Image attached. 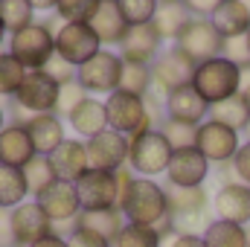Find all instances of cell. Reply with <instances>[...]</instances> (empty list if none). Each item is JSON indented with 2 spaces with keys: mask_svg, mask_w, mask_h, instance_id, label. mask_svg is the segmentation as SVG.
I'll use <instances>...</instances> for the list:
<instances>
[{
  "mask_svg": "<svg viewBox=\"0 0 250 247\" xmlns=\"http://www.w3.org/2000/svg\"><path fill=\"white\" fill-rule=\"evenodd\" d=\"M120 209L128 224L163 227L169 218V192L154 178H137L128 166L120 169Z\"/></svg>",
  "mask_w": 250,
  "mask_h": 247,
  "instance_id": "1",
  "label": "cell"
},
{
  "mask_svg": "<svg viewBox=\"0 0 250 247\" xmlns=\"http://www.w3.org/2000/svg\"><path fill=\"white\" fill-rule=\"evenodd\" d=\"M224 38L215 32V26H212V21L209 18H192L187 23V29L181 32V38L175 41V47L189 56L195 64H204L209 62V59H218V56H224Z\"/></svg>",
  "mask_w": 250,
  "mask_h": 247,
  "instance_id": "10",
  "label": "cell"
},
{
  "mask_svg": "<svg viewBox=\"0 0 250 247\" xmlns=\"http://www.w3.org/2000/svg\"><path fill=\"white\" fill-rule=\"evenodd\" d=\"M192 87L204 96L207 105H218L224 99H233L242 90V67L236 62H230L227 56L209 59V62L195 67Z\"/></svg>",
  "mask_w": 250,
  "mask_h": 247,
  "instance_id": "3",
  "label": "cell"
},
{
  "mask_svg": "<svg viewBox=\"0 0 250 247\" xmlns=\"http://www.w3.org/2000/svg\"><path fill=\"white\" fill-rule=\"evenodd\" d=\"M123 62H137V64H154L157 56L163 53V38L154 29V23H140V26H128L125 38L117 47Z\"/></svg>",
  "mask_w": 250,
  "mask_h": 247,
  "instance_id": "17",
  "label": "cell"
},
{
  "mask_svg": "<svg viewBox=\"0 0 250 247\" xmlns=\"http://www.w3.org/2000/svg\"><path fill=\"white\" fill-rule=\"evenodd\" d=\"M169 192V230L172 233H195L204 236V230L209 227V192L204 186L195 189H178V186H166Z\"/></svg>",
  "mask_w": 250,
  "mask_h": 247,
  "instance_id": "2",
  "label": "cell"
},
{
  "mask_svg": "<svg viewBox=\"0 0 250 247\" xmlns=\"http://www.w3.org/2000/svg\"><path fill=\"white\" fill-rule=\"evenodd\" d=\"M76 195L82 209H111L120 206V172H102V169H87L76 181Z\"/></svg>",
  "mask_w": 250,
  "mask_h": 247,
  "instance_id": "9",
  "label": "cell"
},
{
  "mask_svg": "<svg viewBox=\"0 0 250 247\" xmlns=\"http://www.w3.org/2000/svg\"><path fill=\"white\" fill-rule=\"evenodd\" d=\"M212 212L221 221L230 224H248L250 221V186L239 181H227L218 186V192L212 195Z\"/></svg>",
  "mask_w": 250,
  "mask_h": 247,
  "instance_id": "20",
  "label": "cell"
},
{
  "mask_svg": "<svg viewBox=\"0 0 250 247\" xmlns=\"http://www.w3.org/2000/svg\"><path fill=\"white\" fill-rule=\"evenodd\" d=\"M0 21L6 26V32H18L29 23H35V9L29 6V0H0Z\"/></svg>",
  "mask_w": 250,
  "mask_h": 247,
  "instance_id": "35",
  "label": "cell"
},
{
  "mask_svg": "<svg viewBox=\"0 0 250 247\" xmlns=\"http://www.w3.org/2000/svg\"><path fill=\"white\" fill-rule=\"evenodd\" d=\"M245 137H248V143H250V123L245 125Z\"/></svg>",
  "mask_w": 250,
  "mask_h": 247,
  "instance_id": "53",
  "label": "cell"
},
{
  "mask_svg": "<svg viewBox=\"0 0 250 247\" xmlns=\"http://www.w3.org/2000/svg\"><path fill=\"white\" fill-rule=\"evenodd\" d=\"M204 242H207V247H248L250 233L242 224H230V221L212 218L209 227L204 230Z\"/></svg>",
  "mask_w": 250,
  "mask_h": 247,
  "instance_id": "29",
  "label": "cell"
},
{
  "mask_svg": "<svg viewBox=\"0 0 250 247\" xmlns=\"http://www.w3.org/2000/svg\"><path fill=\"white\" fill-rule=\"evenodd\" d=\"M230 169H233V175H236L239 184L250 186V143H242V145H239V151H236Z\"/></svg>",
  "mask_w": 250,
  "mask_h": 247,
  "instance_id": "43",
  "label": "cell"
},
{
  "mask_svg": "<svg viewBox=\"0 0 250 247\" xmlns=\"http://www.w3.org/2000/svg\"><path fill=\"white\" fill-rule=\"evenodd\" d=\"M56 29L59 26H53L47 21H35V23L12 32L6 47L26 70H41L56 56Z\"/></svg>",
  "mask_w": 250,
  "mask_h": 247,
  "instance_id": "5",
  "label": "cell"
},
{
  "mask_svg": "<svg viewBox=\"0 0 250 247\" xmlns=\"http://www.w3.org/2000/svg\"><path fill=\"white\" fill-rule=\"evenodd\" d=\"M12 233H15V245L18 247H29L38 239L56 233V227L35 201H23L21 206L12 209Z\"/></svg>",
  "mask_w": 250,
  "mask_h": 247,
  "instance_id": "18",
  "label": "cell"
},
{
  "mask_svg": "<svg viewBox=\"0 0 250 247\" xmlns=\"http://www.w3.org/2000/svg\"><path fill=\"white\" fill-rule=\"evenodd\" d=\"M29 186L21 169L12 166H0V209H15L26 201Z\"/></svg>",
  "mask_w": 250,
  "mask_h": 247,
  "instance_id": "30",
  "label": "cell"
},
{
  "mask_svg": "<svg viewBox=\"0 0 250 247\" xmlns=\"http://www.w3.org/2000/svg\"><path fill=\"white\" fill-rule=\"evenodd\" d=\"M105 111H108V128L120 131L125 137H137V134L154 128L148 111H146V99L143 96L114 90V93L105 96Z\"/></svg>",
  "mask_w": 250,
  "mask_h": 247,
  "instance_id": "7",
  "label": "cell"
},
{
  "mask_svg": "<svg viewBox=\"0 0 250 247\" xmlns=\"http://www.w3.org/2000/svg\"><path fill=\"white\" fill-rule=\"evenodd\" d=\"M207 178H209V160H207L195 145L172 151V160H169V169H166L169 186L195 189V186H204Z\"/></svg>",
  "mask_w": 250,
  "mask_h": 247,
  "instance_id": "16",
  "label": "cell"
},
{
  "mask_svg": "<svg viewBox=\"0 0 250 247\" xmlns=\"http://www.w3.org/2000/svg\"><path fill=\"white\" fill-rule=\"evenodd\" d=\"M0 247H18L12 233V209H0Z\"/></svg>",
  "mask_w": 250,
  "mask_h": 247,
  "instance_id": "46",
  "label": "cell"
},
{
  "mask_svg": "<svg viewBox=\"0 0 250 247\" xmlns=\"http://www.w3.org/2000/svg\"><path fill=\"white\" fill-rule=\"evenodd\" d=\"M160 3H169V0H160Z\"/></svg>",
  "mask_w": 250,
  "mask_h": 247,
  "instance_id": "55",
  "label": "cell"
},
{
  "mask_svg": "<svg viewBox=\"0 0 250 247\" xmlns=\"http://www.w3.org/2000/svg\"><path fill=\"white\" fill-rule=\"evenodd\" d=\"M6 38H9V32H6V26H3V21H0V47L6 44Z\"/></svg>",
  "mask_w": 250,
  "mask_h": 247,
  "instance_id": "51",
  "label": "cell"
},
{
  "mask_svg": "<svg viewBox=\"0 0 250 247\" xmlns=\"http://www.w3.org/2000/svg\"><path fill=\"white\" fill-rule=\"evenodd\" d=\"M114 247H163V233L146 224H125Z\"/></svg>",
  "mask_w": 250,
  "mask_h": 247,
  "instance_id": "34",
  "label": "cell"
},
{
  "mask_svg": "<svg viewBox=\"0 0 250 247\" xmlns=\"http://www.w3.org/2000/svg\"><path fill=\"white\" fill-rule=\"evenodd\" d=\"M35 204L44 209V215L53 221V227L59 224H73L82 212V204H79V195H76V186L67 184V181H56L47 189H41L35 195Z\"/></svg>",
  "mask_w": 250,
  "mask_h": 247,
  "instance_id": "15",
  "label": "cell"
},
{
  "mask_svg": "<svg viewBox=\"0 0 250 247\" xmlns=\"http://www.w3.org/2000/svg\"><path fill=\"white\" fill-rule=\"evenodd\" d=\"M163 105H166V120L192 125V128H198L201 123H207V117H209V105L204 102V96H201L192 84L166 93V96H163Z\"/></svg>",
  "mask_w": 250,
  "mask_h": 247,
  "instance_id": "19",
  "label": "cell"
},
{
  "mask_svg": "<svg viewBox=\"0 0 250 247\" xmlns=\"http://www.w3.org/2000/svg\"><path fill=\"white\" fill-rule=\"evenodd\" d=\"M87 93L82 90V84L79 82H70V84H62V90H59V105H56V117H62L67 120L70 114H73V108L84 99Z\"/></svg>",
  "mask_w": 250,
  "mask_h": 247,
  "instance_id": "40",
  "label": "cell"
},
{
  "mask_svg": "<svg viewBox=\"0 0 250 247\" xmlns=\"http://www.w3.org/2000/svg\"><path fill=\"white\" fill-rule=\"evenodd\" d=\"M90 29L96 32V38L108 50V47H120V41H123L125 32H128V23H125V18H123V12H120L117 3H105L102 0L99 9H96V15L90 18Z\"/></svg>",
  "mask_w": 250,
  "mask_h": 247,
  "instance_id": "27",
  "label": "cell"
},
{
  "mask_svg": "<svg viewBox=\"0 0 250 247\" xmlns=\"http://www.w3.org/2000/svg\"><path fill=\"white\" fill-rule=\"evenodd\" d=\"M239 96L245 99V108H248V114H250V82L245 84V87H242V90H239Z\"/></svg>",
  "mask_w": 250,
  "mask_h": 247,
  "instance_id": "49",
  "label": "cell"
},
{
  "mask_svg": "<svg viewBox=\"0 0 250 247\" xmlns=\"http://www.w3.org/2000/svg\"><path fill=\"white\" fill-rule=\"evenodd\" d=\"M207 120H215V123L227 125V128H233V131L242 134L245 125L250 123V114H248V108H245V99L233 96V99H224L218 105H209V117Z\"/></svg>",
  "mask_w": 250,
  "mask_h": 247,
  "instance_id": "31",
  "label": "cell"
},
{
  "mask_svg": "<svg viewBox=\"0 0 250 247\" xmlns=\"http://www.w3.org/2000/svg\"><path fill=\"white\" fill-rule=\"evenodd\" d=\"M239 145H242V143H239V131L215 123V120H207V123L198 125L195 148H198L209 163H233Z\"/></svg>",
  "mask_w": 250,
  "mask_h": 247,
  "instance_id": "13",
  "label": "cell"
},
{
  "mask_svg": "<svg viewBox=\"0 0 250 247\" xmlns=\"http://www.w3.org/2000/svg\"><path fill=\"white\" fill-rule=\"evenodd\" d=\"M157 131L169 140V145H172L175 151H178V148H189V145H195V134H198V128L184 125V123H175V120H163Z\"/></svg>",
  "mask_w": 250,
  "mask_h": 247,
  "instance_id": "39",
  "label": "cell"
},
{
  "mask_svg": "<svg viewBox=\"0 0 250 247\" xmlns=\"http://www.w3.org/2000/svg\"><path fill=\"white\" fill-rule=\"evenodd\" d=\"M163 247H207L204 236H195V233H172L163 239Z\"/></svg>",
  "mask_w": 250,
  "mask_h": 247,
  "instance_id": "45",
  "label": "cell"
},
{
  "mask_svg": "<svg viewBox=\"0 0 250 247\" xmlns=\"http://www.w3.org/2000/svg\"><path fill=\"white\" fill-rule=\"evenodd\" d=\"M120 79H123V59L117 50H99L90 62L76 70V82L87 96H96V93L108 96L120 90Z\"/></svg>",
  "mask_w": 250,
  "mask_h": 247,
  "instance_id": "8",
  "label": "cell"
},
{
  "mask_svg": "<svg viewBox=\"0 0 250 247\" xmlns=\"http://www.w3.org/2000/svg\"><path fill=\"white\" fill-rule=\"evenodd\" d=\"M195 67H198V64L192 62L189 56H184L175 44L166 47V50L157 56V62L151 64L154 90L166 96V93H172V90H178V87L192 84V79H195Z\"/></svg>",
  "mask_w": 250,
  "mask_h": 247,
  "instance_id": "12",
  "label": "cell"
},
{
  "mask_svg": "<svg viewBox=\"0 0 250 247\" xmlns=\"http://www.w3.org/2000/svg\"><path fill=\"white\" fill-rule=\"evenodd\" d=\"M41 73H47L59 87H62V84H70V82H76V67H73V64H67L59 53H56L50 62L41 67Z\"/></svg>",
  "mask_w": 250,
  "mask_h": 247,
  "instance_id": "41",
  "label": "cell"
},
{
  "mask_svg": "<svg viewBox=\"0 0 250 247\" xmlns=\"http://www.w3.org/2000/svg\"><path fill=\"white\" fill-rule=\"evenodd\" d=\"M105 3H117V0H105Z\"/></svg>",
  "mask_w": 250,
  "mask_h": 247,
  "instance_id": "54",
  "label": "cell"
},
{
  "mask_svg": "<svg viewBox=\"0 0 250 247\" xmlns=\"http://www.w3.org/2000/svg\"><path fill=\"white\" fill-rule=\"evenodd\" d=\"M120 90L134 93V96H146L154 90V76H151V64H137V62H123V79H120Z\"/></svg>",
  "mask_w": 250,
  "mask_h": 247,
  "instance_id": "32",
  "label": "cell"
},
{
  "mask_svg": "<svg viewBox=\"0 0 250 247\" xmlns=\"http://www.w3.org/2000/svg\"><path fill=\"white\" fill-rule=\"evenodd\" d=\"M50 166H53V172H56V178H59V181L76 184V181L90 169L84 140H70V137H67L62 145L50 154Z\"/></svg>",
  "mask_w": 250,
  "mask_h": 247,
  "instance_id": "21",
  "label": "cell"
},
{
  "mask_svg": "<svg viewBox=\"0 0 250 247\" xmlns=\"http://www.w3.org/2000/svg\"><path fill=\"white\" fill-rule=\"evenodd\" d=\"M35 157V145L23 123H9L0 131V166L23 169Z\"/></svg>",
  "mask_w": 250,
  "mask_h": 247,
  "instance_id": "22",
  "label": "cell"
},
{
  "mask_svg": "<svg viewBox=\"0 0 250 247\" xmlns=\"http://www.w3.org/2000/svg\"><path fill=\"white\" fill-rule=\"evenodd\" d=\"M117 6H120L128 26H140V23L154 21V12H157L160 0H117Z\"/></svg>",
  "mask_w": 250,
  "mask_h": 247,
  "instance_id": "38",
  "label": "cell"
},
{
  "mask_svg": "<svg viewBox=\"0 0 250 247\" xmlns=\"http://www.w3.org/2000/svg\"><path fill=\"white\" fill-rule=\"evenodd\" d=\"M192 21V15H189V9L181 3V0H169V3H160L157 6V12H154V29L160 32V38L163 41H178L181 38V32L187 29V23Z\"/></svg>",
  "mask_w": 250,
  "mask_h": 247,
  "instance_id": "28",
  "label": "cell"
},
{
  "mask_svg": "<svg viewBox=\"0 0 250 247\" xmlns=\"http://www.w3.org/2000/svg\"><path fill=\"white\" fill-rule=\"evenodd\" d=\"M21 172H23V178H26V186H29V195H32V198H35L41 189H47L50 184L59 181L56 172H53V166H50V157H44V154H35Z\"/></svg>",
  "mask_w": 250,
  "mask_h": 247,
  "instance_id": "36",
  "label": "cell"
},
{
  "mask_svg": "<svg viewBox=\"0 0 250 247\" xmlns=\"http://www.w3.org/2000/svg\"><path fill=\"white\" fill-rule=\"evenodd\" d=\"M26 131H29V140L35 145V154H44L50 157L64 140V120L56 114H38V117H29L26 120Z\"/></svg>",
  "mask_w": 250,
  "mask_h": 247,
  "instance_id": "25",
  "label": "cell"
},
{
  "mask_svg": "<svg viewBox=\"0 0 250 247\" xmlns=\"http://www.w3.org/2000/svg\"><path fill=\"white\" fill-rule=\"evenodd\" d=\"M87 145V163L90 169H102V172H120L128 163V137L114 131V128H105L102 134L84 140Z\"/></svg>",
  "mask_w": 250,
  "mask_h": 247,
  "instance_id": "14",
  "label": "cell"
},
{
  "mask_svg": "<svg viewBox=\"0 0 250 247\" xmlns=\"http://www.w3.org/2000/svg\"><path fill=\"white\" fill-rule=\"evenodd\" d=\"M248 247H250V242H248Z\"/></svg>",
  "mask_w": 250,
  "mask_h": 247,
  "instance_id": "56",
  "label": "cell"
},
{
  "mask_svg": "<svg viewBox=\"0 0 250 247\" xmlns=\"http://www.w3.org/2000/svg\"><path fill=\"white\" fill-rule=\"evenodd\" d=\"M245 47H248V56H250V32L245 35Z\"/></svg>",
  "mask_w": 250,
  "mask_h": 247,
  "instance_id": "52",
  "label": "cell"
},
{
  "mask_svg": "<svg viewBox=\"0 0 250 247\" xmlns=\"http://www.w3.org/2000/svg\"><path fill=\"white\" fill-rule=\"evenodd\" d=\"M26 67L18 62L9 50H0V99H12L18 93V87L26 79Z\"/></svg>",
  "mask_w": 250,
  "mask_h": 247,
  "instance_id": "33",
  "label": "cell"
},
{
  "mask_svg": "<svg viewBox=\"0 0 250 247\" xmlns=\"http://www.w3.org/2000/svg\"><path fill=\"white\" fill-rule=\"evenodd\" d=\"M181 3L189 9L192 18H212L215 9H218L224 0H181Z\"/></svg>",
  "mask_w": 250,
  "mask_h": 247,
  "instance_id": "44",
  "label": "cell"
},
{
  "mask_svg": "<svg viewBox=\"0 0 250 247\" xmlns=\"http://www.w3.org/2000/svg\"><path fill=\"white\" fill-rule=\"evenodd\" d=\"M6 125H9V111H6V108L0 105V131H3Z\"/></svg>",
  "mask_w": 250,
  "mask_h": 247,
  "instance_id": "50",
  "label": "cell"
},
{
  "mask_svg": "<svg viewBox=\"0 0 250 247\" xmlns=\"http://www.w3.org/2000/svg\"><path fill=\"white\" fill-rule=\"evenodd\" d=\"M209 21L224 41H239L250 32V6L245 0H224Z\"/></svg>",
  "mask_w": 250,
  "mask_h": 247,
  "instance_id": "24",
  "label": "cell"
},
{
  "mask_svg": "<svg viewBox=\"0 0 250 247\" xmlns=\"http://www.w3.org/2000/svg\"><path fill=\"white\" fill-rule=\"evenodd\" d=\"M59 90L62 87L47 73L29 70L23 84L18 87V93L12 96V105H9V111L15 114L12 123H26L29 117H38V114H56Z\"/></svg>",
  "mask_w": 250,
  "mask_h": 247,
  "instance_id": "4",
  "label": "cell"
},
{
  "mask_svg": "<svg viewBox=\"0 0 250 247\" xmlns=\"http://www.w3.org/2000/svg\"><path fill=\"white\" fill-rule=\"evenodd\" d=\"M125 224V215L120 206H111V209H82L79 212V218L73 221V227H82V230H90V233H96V236H102L105 242H117V236H120V230H123Z\"/></svg>",
  "mask_w": 250,
  "mask_h": 247,
  "instance_id": "26",
  "label": "cell"
},
{
  "mask_svg": "<svg viewBox=\"0 0 250 247\" xmlns=\"http://www.w3.org/2000/svg\"><path fill=\"white\" fill-rule=\"evenodd\" d=\"M67 247H111V242H105L102 236L82 230V227H70L67 233Z\"/></svg>",
  "mask_w": 250,
  "mask_h": 247,
  "instance_id": "42",
  "label": "cell"
},
{
  "mask_svg": "<svg viewBox=\"0 0 250 247\" xmlns=\"http://www.w3.org/2000/svg\"><path fill=\"white\" fill-rule=\"evenodd\" d=\"M102 0H59L56 18L62 23H90Z\"/></svg>",
  "mask_w": 250,
  "mask_h": 247,
  "instance_id": "37",
  "label": "cell"
},
{
  "mask_svg": "<svg viewBox=\"0 0 250 247\" xmlns=\"http://www.w3.org/2000/svg\"><path fill=\"white\" fill-rule=\"evenodd\" d=\"M172 151L175 148L169 145V140L157 128H151L137 137H128V163L125 166L137 178H157V175H166Z\"/></svg>",
  "mask_w": 250,
  "mask_h": 247,
  "instance_id": "6",
  "label": "cell"
},
{
  "mask_svg": "<svg viewBox=\"0 0 250 247\" xmlns=\"http://www.w3.org/2000/svg\"><path fill=\"white\" fill-rule=\"evenodd\" d=\"M29 247H67V236H62V233H50V236L38 239L35 245H29Z\"/></svg>",
  "mask_w": 250,
  "mask_h": 247,
  "instance_id": "47",
  "label": "cell"
},
{
  "mask_svg": "<svg viewBox=\"0 0 250 247\" xmlns=\"http://www.w3.org/2000/svg\"><path fill=\"white\" fill-rule=\"evenodd\" d=\"M67 125L73 128V134L79 140H90L96 134H102L108 128V111H105V99L99 96H84L73 114L67 117Z\"/></svg>",
  "mask_w": 250,
  "mask_h": 247,
  "instance_id": "23",
  "label": "cell"
},
{
  "mask_svg": "<svg viewBox=\"0 0 250 247\" xmlns=\"http://www.w3.org/2000/svg\"><path fill=\"white\" fill-rule=\"evenodd\" d=\"M29 6H32L35 12H56L59 0H29Z\"/></svg>",
  "mask_w": 250,
  "mask_h": 247,
  "instance_id": "48",
  "label": "cell"
},
{
  "mask_svg": "<svg viewBox=\"0 0 250 247\" xmlns=\"http://www.w3.org/2000/svg\"><path fill=\"white\" fill-rule=\"evenodd\" d=\"M99 50H105V47L96 38V32L90 29V23H59V29H56V53L67 64H73L76 70L90 62Z\"/></svg>",
  "mask_w": 250,
  "mask_h": 247,
  "instance_id": "11",
  "label": "cell"
}]
</instances>
